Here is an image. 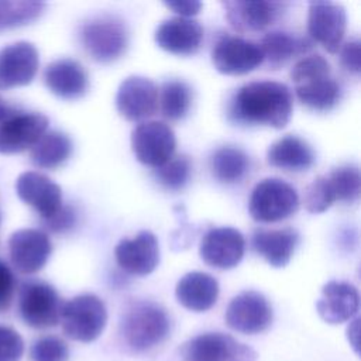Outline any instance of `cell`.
Returning a JSON list of instances; mask_svg holds the SVG:
<instances>
[{"label":"cell","instance_id":"cell-1","mask_svg":"<svg viewBox=\"0 0 361 361\" xmlns=\"http://www.w3.org/2000/svg\"><path fill=\"white\" fill-rule=\"evenodd\" d=\"M293 96L288 85L278 80H252L231 97L228 116L243 124L283 128L292 116Z\"/></svg>","mask_w":361,"mask_h":361},{"label":"cell","instance_id":"cell-2","mask_svg":"<svg viewBox=\"0 0 361 361\" xmlns=\"http://www.w3.org/2000/svg\"><path fill=\"white\" fill-rule=\"evenodd\" d=\"M171 334L168 312L157 302L135 300L127 306L120 320V336L133 353H148Z\"/></svg>","mask_w":361,"mask_h":361},{"label":"cell","instance_id":"cell-3","mask_svg":"<svg viewBox=\"0 0 361 361\" xmlns=\"http://www.w3.org/2000/svg\"><path fill=\"white\" fill-rule=\"evenodd\" d=\"M59 322L69 338L90 343L103 333L107 324V309L99 296L82 293L63 302Z\"/></svg>","mask_w":361,"mask_h":361},{"label":"cell","instance_id":"cell-4","mask_svg":"<svg viewBox=\"0 0 361 361\" xmlns=\"http://www.w3.org/2000/svg\"><path fill=\"white\" fill-rule=\"evenodd\" d=\"M299 207L296 189L281 178L259 180L250 196L248 210L255 221L274 223L290 217Z\"/></svg>","mask_w":361,"mask_h":361},{"label":"cell","instance_id":"cell-5","mask_svg":"<svg viewBox=\"0 0 361 361\" xmlns=\"http://www.w3.org/2000/svg\"><path fill=\"white\" fill-rule=\"evenodd\" d=\"M63 302L52 285L44 281H25L18 292V313L34 329H48L59 323Z\"/></svg>","mask_w":361,"mask_h":361},{"label":"cell","instance_id":"cell-6","mask_svg":"<svg viewBox=\"0 0 361 361\" xmlns=\"http://www.w3.org/2000/svg\"><path fill=\"white\" fill-rule=\"evenodd\" d=\"M180 361H257V353L233 336L207 331L185 341L179 348Z\"/></svg>","mask_w":361,"mask_h":361},{"label":"cell","instance_id":"cell-7","mask_svg":"<svg viewBox=\"0 0 361 361\" xmlns=\"http://www.w3.org/2000/svg\"><path fill=\"white\" fill-rule=\"evenodd\" d=\"M80 41L93 59L110 62L126 51L128 31L121 20L113 16H99L82 25Z\"/></svg>","mask_w":361,"mask_h":361},{"label":"cell","instance_id":"cell-8","mask_svg":"<svg viewBox=\"0 0 361 361\" xmlns=\"http://www.w3.org/2000/svg\"><path fill=\"white\" fill-rule=\"evenodd\" d=\"M131 148L141 164L158 168L173 157L176 137L164 121H142L131 131Z\"/></svg>","mask_w":361,"mask_h":361},{"label":"cell","instance_id":"cell-9","mask_svg":"<svg viewBox=\"0 0 361 361\" xmlns=\"http://www.w3.org/2000/svg\"><path fill=\"white\" fill-rule=\"evenodd\" d=\"M347 28V13L343 4L326 0L309 3L307 32L313 42L334 54L341 47Z\"/></svg>","mask_w":361,"mask_h":361},{"label":"cell","instance_id":"cell-10","mask_svg":"<svg viewBox=\"0 0 361 361\" xmlns=\"http://www.w3.org/2000/svg\"><path fill=\"white\" fill-rule=\"evenodd\" d=\"M227 326L243 334H258L272 323V307L268 299L255 290H244L235 295L224 314Z\"/></svg>","mask_w":361,"mask_h":361},{"label":"cell","instance_id":"cell-11","mask_svg":"<svg viewBox=\"0 0 361 361\" xmlns=\"http://www.w3.org/2000/svg\"><path fill=\"white\" fill-rule=\"evenodd\" d=\"M212 62L214 68L224 75H244L264 62L259 44L237 37H220L212 49Z\"/></svg>","mask_w":361,"mask_h":361},{"label":"cell","instance_id":"cell-12","mask_svg":"<svg viewBox=\"0 0 361 361\" xmlns=\"http://www.w3.org/2000/svg\"><path fill=\"white\" fill-rule=\"evenodd\" d=\"M114 257L124 272L149 275L159 262L158 240L149 230H141L131 238H121L114 247Z\"/></svg>","mask_w":361,"mask_h":361},{"label":"cell","instance_id":"cell-13","mask_svg":"<svg viewBox=\"0 0 361 361\" xmlns=\"http://www.w3.org/2000/svg\"><path fill=\"white\" fill-rule=\"evenodd\" d=\"M116 107L130 121H140L152 116L158 109L157 85L140 75L126 78L117 89Z\"/></svg>","mask_w":361,"mask_h":361},{"label":"cell","instance_id":"cell-14","mask_svg":"<svg viewBox=\"0 0 361 361\" xmlns=\"http://www.w3.org/2000/svg\"><path fill=\"white\" fill-rule=\"evenodd\" d=\"M244 235L234 227H213L200 241L199 255L210 267L219 269L234 268L244 255Z\"/></svg>","mask_w":361,"mask_h":361},{"label":"cell","instance_id":"cell-15","mask_svg":"<svg viewBox=\"0 0 361 361\" xmlns=\"http://www.w3.org/2000/svg\"><path fill=\"white\" fill-rule=\"evenodd\" d=\"M48 128V117L35 111H16L0 123V154L31 149Z\"/></svg>","mask_w":361,"mask_h":361},{"label":"cell","instance_id":"cell-16","mask_svg":"<svg viewBox=\"0 0 361 361\" xmlns=\"http://www.w3.org/2000/svg\"><path fill=\"white\" fill-rule=\"evenodd\" d=\"M39 65L38 51L28 41H17L0 49V89L25 86L32 82Z\"/></svg>","mask_w":361,"mask_h":361},{"label":"cell","instance_id":"cell-17","mask_svg":"<svg viewBox=\"0 0 361 361\" xmlns=\"http://www.w3.org/2000/svg\"><path fill=\"white\" fill-rule=\"evenodd\" d=\"M52 244L48 235L37 228H21L8 238V254L14 268L21 274H34L48 261Z\"/></svg>","mask_w":361,"mask_h":361},{"label":"cell","instance_id":"cell-18","mask_svg":"<svg viewBox=\"0 0 361 361\" xmlns=\"http://www.w3.org/2000/svg\"><path fill=\"white\" fill-rule=\"evenodd\" d=\"M17 196L44 219L55 216L62 204V190L59 185L51 180L47 175L27 171L23 172L16 180Z\"/></svg>","mask_w":361,"mask_h":361},{"label":"cell","instance_id":"cell-19","mask_svg":"<svg viewBox=\"0 0 361 361\" xmlns=\"http://www.w3.org/2000/svg\"><path fill=\"white\" fill-rule=\"evenodd\" d=\"M360 307L358 289L345 281H330L322 288L316 302V310L329 324H340L351 320Z\"/></svg>","mask_w":361,"mask_h":361},{"label":"cell","instance_id":"cell-20","mask_svg":"<svg viewBox=\"0 0 361 361\" xmlns=\"http://www.w3.org/2000/svg\"><path fill=\"white\" fill-rule=\"evenodd\" d=\"M157 45L171 54L190 55L196 52L203 39V27L195 18L171 17L155 30Z\"/></svg>","mask_w":361,"mask_h":361},{"label":"cell","instance_id":"cell-21","mask_svg":"<svg viewBox=\"0 0 361 361\" xmlns=\"http://www.w3.org/2000/svg\"><path fill=\"white\" fill-rule=\"evenodd\" d=\"M230 25L240 31H261L281 13L282 3L268 0H228L221 1Z\"/></svg>","mask_w":361,"mask_h":361},{"label":"cell","instance_id":"cell-22","mask_svg":"<svg viewBox=\"0 0 361 361\" xmlns=\"http://www.w3.org/2000/svg\"><path fill=\"white\" fill-rule=\"evenodd\" d=\"M44 82L54 94L62 99L80 97L89 85L85 68L71 58H61L48 63Z\"/></svg>","mask_w":361,"mask_h":361},{"label":"cell","instance_id":"cell-23","mask_svg":"<svg viewBox=\"0 0 361 361\" xmlns=\"http://www.w3.org/2000/svg\"><path fill=\"white\" fill-rule=\"evenodd\" d=\"M175 296L185 309L192 312H206L217 302L219 282L214 276L206 272L192 271L178 281Z\"/></svg>","mask_w":361,"mask_h":361},{"label":"cell","instance_id":"cell-24","mask_svg":"<svg viewBox=\"0 0 361 361\" xmlns=\"http://www.w3.org/2000/svg\"><path fill=\"white\" fill-rule=\"evenodd\" d=\"M298 241L296 230L289 227L279 230L258 228L251 238L252 248L275 268H282L290 261Z\"/></svg>","mask_w":361,"mask_h":361},{"label":"cell","instance_id":"cell-25","mask_svg":"<svg viewBox=\"0 0 361 361\" xmlns=\"http://www.w3.org/2000/svg\"><path fill=\"white\" fill-rule=\"evenodd\" d=\"M312 147L298 135L286 134L272 142L267 151V161L283 171H306L314 162Z\"/></svg>","mask_w":361,"mask_h":361},{"label":"cell","instance_id":"cell-26","mask_svg":"<svg viewBox=\"0 0 361 361\" xmlns=\"http://www.w3.org/2000/svg\"><path fill=\"white\" fill-rule=\"evenodd\" d=\"M313 41L310 37L293 35L286 31L274 30L267 32L259 44L264 55V61L272 68H279L286 63L293 56L306 54L313 48Z\"/></svg>","mask_w":361,"mask_h":361},{"label":"cell","instance_id":"cell-27","mask_svg":"<svg viewBox=\"0 0 361 361\" xmlns=\"http://www.w3.org/2000/svg\"><path fill=\"white\" fill-rule=\"evenodd\" d=\"M72 152L71 138L61 131H45L32 145L30 157L34 165L44 169H54L62 165Z\"/></svg>","mask_w":361,"mask_h":361},{"label":"cell","instance_id":"cell-28","mask_svg":"<svg viewBox=\"0 0 361 361\" xmlns=\"http://www.w3.org/2000/svg\"><path fill=\"white\" fill-rule=\"evenodd\" d=\"M296 97L310 109L330 110L340 97V86L331 78L319 76L295 85Z\"/></svg>","mask_w":361,"mask_h":361},{"label":"cell","instance_id":"cell-29","mask_svg":"<svg viewBox=\"0 0 361 361\" xmlns=\"http://www.w3.org/2000/svg\"><path fill=\"white\" fill-rule=\"evenodd\" d=\"M250 168L248 155L231 145L217 148L210 158V169L213 176L223 183H234L243 179Z\"/></svg>","mask_w":361,"mask_h":361},{"label":"cell","instance_id":"cell-30","mask_svg":"<svg viewBox=\"0 0 361 361\" xmlns=\"http://www.w3.org/2000/svg\"><path fill=\"white\" fill-rule=\"evenodd\" d=\"M192 104V89L179 79L165 80L158 90V106L164 117L179 120L186 116Z\"/></svg>","mask_w":361,"mask_h":361},{"label":"cell","instance_id":"cell-31","mask_svg":"<svg viewBox=\"0 0 361 361\" xmlns=\"http://www.w3.org/2000/svg\"><path fill=\"white\" fill-rule=\"evenodd\" d=\"M44 7L41 1L0 0V32L34 21Z\"/></svg>","mask_w":361,"mask_h":361},{"label":"cell","instance_id":"cell-32","mask_svg":"<svg viewBox=\"0 0 361 361\" xmlns=\"http://www.w3.org/2000/svg\"><path fill=\"white\" fill-rule=\"evenodd\" d=\"M336 200L344 203H354L361 193V175L357 165H341L333 168L326 175Z\"/></svg>","mask_w":361,"mask_h":361},{"label":"cell","instance_id":"cell-33","mask_svg":"<svg viewBox=\"0 0 361 361\" xmlns=\"http://www.w3.org/2000/svg\"><path fill=\"white\" fill-rule=\"evenodd\" d=\"M192 164L186 155H173L164 165L155 168L157 180L169 190L182 189L190 178Z\"/></svg>","mask_w":361,"mask_h":361},{"label":"cell","instance_id":"cell-34","mask_svg":"<svg viewBox=\"0 0 361 361\" xmlns=\"http://www.w3.org/2000/svg\"><path fill=\"white\" fill-rule=\"evenodd\" d=\"M336 202L334 193L326 175L314 178L305 192V207L310 213H322Z\"/></svg>","mask_w":361,"mask_h":361},{"label":"cell","instance_id":"cell-35","mask_svg":"<svg viewBox=\"0 0 361 361\" xmlns=\"http://www.w3.org/2000/svg\"><path fill=\"white\" fill-rule=\"evenodd\" d=\"M330 63L329 61L320 55V54H312L307 56L300 58L299 61H296V63L292 66L290 69V79L292 82L300 83L313 78H319V76H327L330 75Z\"/></svg>","mask_w":361,"mask_h":361},{"label":"cell","instance_id":"cell-36","mask_svg":"<svg viewBox=\"0 0 361 361\" xmlns=\"http://www.w3.org/2000/svg\"><path fill=\"white\" fill-rule=\"evenodd\" d=\"M30 355L32 361H68L69 348L62 338L45 336L32 344Z\"/></svg>","mask_w":361,"mask_h":361},{"label":"cell","instance_id":"cell-37","mask_svg":"<svg viewBox=\"0 0 361 361\" xmlns=\"http://www.w3.org/2000/svg\"><path fill=\"white\" fill-rule=\"evenodd\" d=\"M23 353L21 336L8 326H0V361H20Z\"/></svg>","mask_w":361,"mask_h":361},{"label":"cell","instance_id":"cell-38","mask_svg":"<svg viewBox=\"0 0 361 361\" xmlns=\"http://www.w3.org/2000/svg\"><path fill=\"white\" fill-rule=\"evenodd\" d=\"M340 49V61L341 65L353 72V73H360L361 71V42L358 38L350 39L344 44H341Z\"/></svg>","mask_w":361,"mask_h":361},{"label":"cell","instance_id":"cell-39","mask_svg":"<svg viewBox=\"0 0 361 361\" xmlns=\"http://www.w3.org/2000/svg\"><path fill=\"white\" fill-rule=\"evenodd\" d=\"M16 289V279L11 269L0 261V312L8 309Z\"/></svg>","mask_w":361,"mask_h":361},{"label":"cell","instance_id":"cell-40","mask_svg":"<svg viewBox=\"0 0 361 361\" xmlns=\"http://www.w3.org/2000/svg\"><path fill=\"white\" fill-rule=\"evenodd\" d=\"M75 221H76V213L71 206H62L55 216L44 220L45 226L55 233H62L69 230L71 227H73Z\"/></svg>","mask_w":361,"mask_h":361},{"label":"cell","instance_id":"cell-41","mask_svg":"<svg viewBox=\"0 0 361 361\" xmlns=\"http://www.w3.org/2000/svg\"><path fill=\"white\" fill-rule=\"evenodd\" d=\"M164 4L173 13L179 14V17H186V18H190L192 16L197 14L202 8V3L197 0H175V1H164Z\"/></svg>","mask_w":361,"mask_h":361},{"label":"cell","instance_id":"cell-42","mask_svg":"<svg viewBox=\"0 0 361 361\" xmlns=\"http://www.w3.org/2000/svg\"><path fill=\"white\" fill-rule=\"evenodd\" d=\"M358 317H355L351 324L348 326V340H350V344L354 345V350L358 353Z\"/></svg>","mask_w":361,"mask_h":361},{"label":"cell","instance_id":"cell-43","mask_svg":"<svg viewBox=\"0 0 361 361\" xmlns=\"http://www.w3.org/2000/svg\"><path fill=\"white\" fill-rule=\"evenodd\" d=\"M16 110L10 107L1 97H0V123H3L6 118H8L11 114H14Z\"/></svg>","mask_w":361,"mask_h":361}]
</instances>
